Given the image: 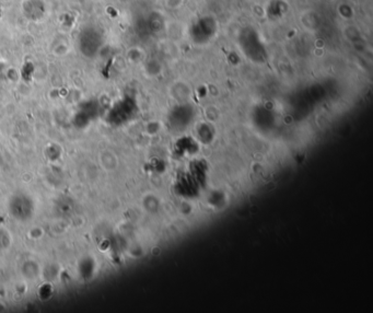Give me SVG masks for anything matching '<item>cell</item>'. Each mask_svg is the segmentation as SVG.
I'll use <instances>...</instances> for the list:
<instances>
[{
    "label": "cell",
    "mask_w": 373,
    "mask_h": 313,
    "mask_svg": "<svg viewBox=\"0 0 373 313\" xmlns=\"http://www.w3.org/2000/svg\"><path fill=\"white\" fill-rule=\"evenodd\" d=\"M240 47L248 57L256 62L266 60L267 53L260 35L254 29L246 28L241 31L239 36Z\"/></svg>",
    "instance_id": "cell-1"
},
{
    "label": "cell",
    "mask_w": 373,
    "mask_h": 313,
    "mask_svg": "<svg viewBox=\"0 0 373 313\" xmlns=\"http://www.w3.org/2000/svg\"><path fill=\"white\" fill-rule=\"evenodd\" d=\"M217 33V21L212 17L206 16L197 19L188 30L191 40L198 45L209 43Z\"/></svg>",
    "instance_id": "cell-2"
},
{
    "label": "cell",
    "mask_w": 373,
    "mask_h": 313,
    "mask_svg": "<svg viewBox=\"0 0 373 313\" xmlns=\"http://www.w3.org/2000/svg\"><path fill=\"white\" fill-rule=\"evenodd\" d=\"M78 46L80 52L87 57H93L102 46V34L93 27H88L80 32L78 37Z\"/></svg>",
    "instance_id": "cell-3"
},
{
    "label": "cell",
    "mask_w": 373,
    "mask_h": 313,
    "mask_svg": "<svg viewBox=\"0 0 373 313\" xmlns=\"http://www.w3.org/2000/svg\"><path fill=\"white\" fill-rule=\"evenodd\" d=\"M275 4H276V7L277 8H274L271 5H270V7H269L270 17H275V18H277V17H282V14L284 12V10L287 9V6L284 5V4H282L281 2H275Z\"/></svg>",
    "instance_id": "cell-4"
}]
</instances>
